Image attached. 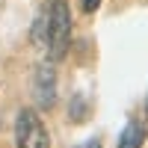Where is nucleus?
<instances>
[{"label": "nucleus", "mask_w": 148, "mask_h": 148, "mask_svg": "<svg viewBox=\"0 0 148 148\" xmlns=\"http://www.w3.org/2000/svg\"><path fill=\"white\" fill-rule=\"evenodd\" d=\"M80 6H83V12H86V15H92V12L101 6V0H80Z\"/></svg>", "instance_id": "nucleus-7"}, {"label": "nucleus", "mask_w": 148, "mask_h": 148, "mask_svg": "<svg viewBox=\"0 0 148 148\" xmlns=\"http://www.w3.org/2000/svg\"><path fill=\"white\" fill-rule=\"evenodd\" d=\"M47 18H51V9H42V15L33 21V42L36 45H45L47 47Z\"/></svg>", "instance_id": "nucleus-5"}, {"label": "nucleus", "mask_w": 148, "mask_h": 148, "mask_svg": "<svg viewBox=\"0 0 148 148\" xmlns=\"http://www.w3.org/2000/svg\"><path fill=\"white\" fill-rule=\"evenodd\" d=\"M77 148H101V139L92 136V139H86V142H83V145H77Z\"/></svg>", "instance_id": "nucleus-8"}, {"label": "nucleus", "mask_w": 148, "mask_h": 148, "mask_svg": "<svg viewBox=\"0 0 148 148\" xmlns=\"http://www.w3.org/2000/svg\"><path fill=\"white\" fill-rule=\"evenodd\" d=\"M15 145L18 148H51V133H47L42 116L36 110H21L15 119Z\"/></svg>", "instance_id": "nucleus-2"}, {"label": "nucleus", "mask_w": 148, "mask_h": 148, "mask_svg": "<svg viewBox=\"0 0 148 148\" xmlns=\"http://www.w3.org/2000/svg\"><path fill=\"white\" fill-rule=\"evenodd\" d=\"M71 121H83L86 116H89V101H86L83 95H74L71 98V110H68Z\"/></svg>", "instance_id": "nucleus-6"}, {"label": "nucleus", "mask_w": 148, "mask_h": 148, "mask_svg": "<svg viewBox=\"0 0 148 148\" xmlns=\"http://www.w3.org/2000/svg\"><path fill=\"white\" fill-rule=\"evenodd\" d=\"M145 119H148V98H145Z\"/></svg>", "instance_id": "nucleus-9"}, {"label": "nucleus", "mask_w": 148, "mask_h": 148, "mask_svg": "<svg viewBox=\"0 0 148 148\" xmlns=\"http://www.w3.org/2000/svg\"><path fill=\"white\" fill-rule=\"evenodd\" d=\"M51 18H47V53L53 62H62L71 47V9L68 0H51L47 3Z\"/></svg>", "instance_id": "nucleus-1"}, {"label": "nucleus", "mask_w": 148, "mask_h": 148, "mask_svg": "<svg viewBox=\"0 0 148 148\" xmlns=\"http://www.w3.org/2000/svg\"><path fill=\"white\" fill-rule=\"evenodd\" d=\"M33 101L39 110H53L56 107V65L53 59L36 65L33 74Z\"/></svg>", "instance_id": "nucleus-3"}, {"label": "nucleus", "mask_w": 148, "mask_h": 148, "mask_svg": "<svg viewBox=\"0 0 148 148\" xmlns=\"http://www.w3.org/2000/svg\"><path fill=\"white\" fill-rule=\"evenodd\" d=\"M142 145H145V127L130 119L119 136V148H142Z\"/></svg>", "instance_id": "nucleus-4"}]
</instances>
